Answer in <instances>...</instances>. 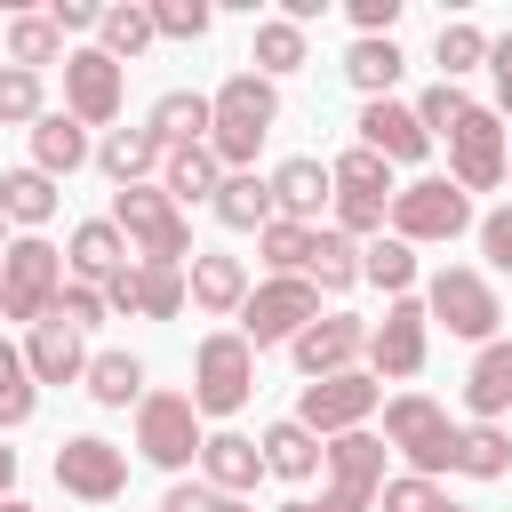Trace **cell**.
I'll list each match as a JSON object with an SVG mask.
<instances>
[{
    "label": "cell",
    "mask_w": 512,
    "mask_h": 512,
    "mask_svg": "<svg viewBox=\"0 0 512 512\" xmlns=\"http://www.w3.org/2000/svg\"><path fill=\"white\" fill-rule=\"evenodd\" d=\"M216 128H208V152L224 160V176H240L248 160H256V144L272 136V120H280V88L264 80V72H232L216 96Z\"/></svg>",
    "instance_id": "6da1fadb"
},
{
    "label": "cell",
    "mask_w": 512,
    "mask_h": 512,
    "mask_svg": "<svg viewBox=\"0 0 512 512\" xmlns=\"http://www.w3.org/2000/svg\"><path fill=\"white\" fill-rule=\"evenodd\" d=\"M112 224H120V240H128L144 264H184V256H200L184 208H176L160 184H128V192H112Z\"/></svg>",
    "instance_id": "7a4b0ae2"
},
{
    "label": "cell",
    "mask_w": 512,
    "mask_h": 512,
    "mask_svg": "<svg viewBox=\"0 0 512 512\" xmlns=\"http://www.w3.org/2000/svg\"><path fill=\"white\" fill-rule=\"evenodd\" d=\"M56 296H64V248H48L40 232L8 240V256H0V312L24 320V328H40L56 312Z\"/></svg>",
    "instance_id": "3957f363"
},
{
    "label": "cell",
    "mask_w": 512,
    "mask_h": 512,
    "mask_svg": "<svg viewBox=\"0 0 512 512\" xmlns=\"http://www.w3.org/2000/svg\"><path fill=\"white\" fill-rule=\"evenodd\" d=\"M328 176H336V232L344 240L392 224V160H376L368 144H352V152L328 160Z\"/></svg>",
    "instance_id": "277c9868"
},
{
    "label": "cell",
    "mask_w": 512,
    "mask_h": 512,
    "mask_svg": "<svg viewBox=\"0 0 512 512\" xmlns=\"http://www.w3.org/2000/svg\"><path fill=\"white\" fill-rule=\"evenodd\" d=\"M456 432H464V424H448V408L424 400V392L384 400V440H392L424 480H432V472H456Z\"/></svg>",
    "instance_id": "5b68a950"
},
{
    "label": "cell",
    "mask_w": 512,
    "mask_h": 512,
    "mask_svg": "<svg viewBox=\"0 0 512 512\" xmlns=\"http://www.w3.org/2000/svg\"><path fill=\"white\" fill-rule=\"evenodd\" d=\"M472 224V192L456 184V176H416V184H400L392 192V240H456Z\"/></svg>",
    "instance_id": "8992f818"
},
{
    "label": "cell",
    "mask_w": 512,
    "mask_h": 512,
    "mask_svg": "<svg viewBox=\"0 0 512 512\" xmlns=\"http://www.w3.org/2000/svg\"><path fill=\"white\" fill-rule=\"evenodd\" d=\"M136 448H144L160 472H184V464H200L208 432H200V408H192V392H144V400H136Z\"/></svg>",
    "instance_id": "52a82bcc"
},
{
    "label": "cell",
    "mask_w": 512,
    "mask_h": 512,
    "mask_svg": "<svg viewBox=\"0 0 512 512\" xmlns=\"http://www.w3.org/2000/svg\"><path fill=\"white\" fill-rule=\"evenodd\" d=\"M248 392H256V344L248 336H208L192 352V408L232 416V408H248Z\"/></svg>",
    "instance_id": "ba28073f"
},
{
    "label": "cell",
    "mask_w": 512,
    "mask_h": 512,
    "mask_svg": "<svg viewBox=\"0 0 512 512\" xmlns=\"http://www.w3.org/2000/svg\"><path fill=\"white\" fill-rule=\"evenodd\" d=\"M328 488H320V504L312 512H376V496H384V440L376 432H344V440H328Z\"/></svg>",
    "instance_id": "9c48e42d"
},
{
    "label": "cell",
    "mask_w": 512,
    "mask_h": 512,
    "mask_svg": "<svg viewBox=\"0 0 512 512\" xmlns=\"http://www.w3.org/2000/svg\"><path fill=\"white\" fill-rule=\"evenodd\" d=\"M320 320V288L312 280H264V288H248V304H240V336L264 352V344H296L304 328Z\"/></svg>",
    "instance_id": "30bf717a"
},
{
    "label": "cell",
    "mask_w": 512,
    "mask_h": 512,
    "mask_svg": "<svg viewBox=\"0 0 512 512\" xmlns=\"http://www.w3.org/2000/svg\"><path fill=\"white\" fill-rule=\"evenodd\" d=\"M424 312H432V320H448V336H472V344H496V320H504L496 288H488L480 272H464V264L432 272V288H424Z\"/></svg>",
    "instance_id": "8fae6325"
},
{
    "label": "cell",
    "mask_w": 512,
    "mask_h": 512,
    "mask_svg": "<svg viewBox=\"0 0 512 512\" xmlns=\"http://www.w3.org/2000/svg\"><path fill=\"white\" fill-rule=\"evenodd\" d=\"M376 400H384V384L368 376V368H344V376H320V384H304V400H296V424L304 432H360L368 416H376Z\"/></svg>",
    "instance_id": "7c38bea8"
},
{
    "label": "cell",
    "mask_w": 512,
    "mask_h": 512,
    "mask_svg": "<svg viewBox=\"0 0 512 512\" xmlns=\"http://www.w3.org/2000/svg\"><path fill=\"white\" fill-rule=\"evenodd\" d=\"M424 304L416 296H392L384 304V320H368V376L376 384H408L416 368H424Z\"/></svg>",
    "instance_id": "4fadbf2b"
},
{
    "label": "cell",
    "mask_w": 512,
    "mask_h": 512,
    "mask_svg": "<svg viewBox=\"0 0 512 512\" xmlns=\"http://www.w3.org/2000/svg\"><path fill=\"white\" fill-rule=\"evenodd\" d=\"M56 488L80 496V504H112V496L128 488V448H112V440H96V432H72V440L56 448Z\"/></svg>",
    "instance_id": "5bb4252c"
},
{
    "label": "cell",
    "mask_w": 512,
    "mask_h": 512,
    "mask_svg": "<svg viewBox=\"0 0 512 512\" xmlns=\"http://www.w3.org/2000/svg\"><path fill=\"white\" fill-rule=\"evenodd\" d=\"M504 120L488 112V104H472L456 128H448V176L464 184V192H488V184H504Z\"/></svg>",
    "instance_id": "9a60e30c"
},
{
    "label": "cell",
    "mask_w": 512,
    "mask_h": 512,
    "mask_svg": "<svg viewBox=\"0 0 512 512\" xmlns=\"http://www.w3.org/2000/svg\"><path fill=\"white\" fill-rule=\"evenodd\" d=\"M184 296H192L184 264H120V272L104 280V304H112V312H136V320H176Z\"/></svg>",
    "instance_id": "2e32d148"
},
{
    "label": "cell",
    "mask_w": 512,
    "mask_h": 512,
    "mask_svg": "<svg viewBox=\"0 0 512 512\" xmlns=\"http://www.w3.org/2000/svg\"><path fill=\"white\" fill-rule=\"evenodd\" d=\"M64 112L80 128H112L120 120V64L104 48H72L64 56Z\"/></svg>",
    "instance_id": "e0dca14e"
},
{
    "label": "cell",
    "mask_w": 512,
    "mask_h": 512,
    "mask_svg": "<svg viewBox=\"0 0 512 512\" xmlns=\"http://www.w3.org/2000/svg\"><path fill=\"white\" fill-rule=\"evenodd\" d=\"M288 352H296V368H304L312 384H320V376H344L352 360H368V320H352V312H320Z\"/></svg>",
    "instance_id": "ac0fdd59"
},
{
    "label": "cell",
    "mask_w": 512,
    "mask_h": 512,
    "mask_svg": "<svg viewBox=\"0 0 512 512\" xmlns=\"http://www.w3.org/2000/svg\"><path fill=\"white\" fill-rule=\"evenodd\" d=\"M88 344H80V328L64 320V312H48L40 328H32V344H24V368H32V384H80L88 376Z\"/></svg>",
    "instance_id": "d6986e66"
},
{
    "label": "cell",
    "mask_w": 512,
    "mask_h": 512,
    "mask_svg": "<svg viewBox=\"0 0 512 512\" xmlns=\"http://www.w3.org/2000/svg\"><path fill=\"white\" fill-rule=\"evenodd\" d=\"M360 144H368L376 160H424V152H432L416 104H392V96H376V104L360 112Z\"/></svg>",
    "instance_id": "ffe728a7"
},
{
    "label": "cell",
    "mask_w": 512,
    "mask_h": 512,
    "mask_svg": "<svg viewBox=\"0 0 512 512\" xmlns=\"http://www.w3.org/2000/svg\"><path fill=\"white\" fill-rule=\"evenodd\" d=\"M200 472H208V488H216V496H248V488L264 480V448H256L248 432H208Z\"/></svg>",
    "instance_id": "44dd1931"
},
{
    "label": "cell",
    "mask_w": 512,
    "mask_h": 512,
    "mask_svg": "<svg viewBox=\"0 0 512 512\" xmlns=\"http://www.w3.org/2000/svg\"><path fill=\"white\" fill-rule=\"evenodd\" d=\"M160 160H168V144H160L152 128H104V144H96V168H104L120 192H128V184H144Z\"/></svg>",
    "instance_id": "7402d4cb"
},
{
    "label": "cell",
    "mask_w": 512,
    "mask_h": 512,
    "mask_svg": "<svg viewBox=\"0 0 512 512\" xmlns=\"http://www.w3.org/2000/svg\"><path fill=\"white\" fill-rule=\"evenodd\" d=\"M120 264H128V240H120V224H112V216L80 224V232H72V248H64V272H72V280H88V288H104Z\"/></svg>",
    "instance_id": "603a6c76"
},
{
    "label": "cell",
    "mask_w": 512,
    "mask_h": 512,
    "mask_svg": "<svg viewBox=\"0 0 512 512\" xmlns=\"http://www.w3.org/2000/svg\"><path fill=\"white\" fill-rule=\"evenodd\" d=\"M184 280H192V304H200V312H216V320L248 304V264H240V256H216V248H200Z\"/></svg>",
    "instance_id": "cb8c5ba5"
},
{
    "label": "cell",
    "mask_w": 512,
    "mask_h": 512,
    "mask_svg": "<svg viewBox=\"0 0 512 512\" xmlns=\"http://www.w3.org/2000/svg\"><path fill=\"white\" fill-rule=\"evenodd\" d=\"M144 128H152L168 152H176V144H208V128H216V104H208L200 88H168V96L152 104V120H144Z\"/></svg>",
    "instance_id": "d4e9b609"
},
{
    "label": "cell",
    "mask_w": 512,
    "mask_h": 512,
    "mask_svg": "<svg viewBox=\"0 0 512 512\" xmlns=\"http://www.w3.org/2000/svg\"><path fill=\"white\" fill-rule=\"evenodd\" d=\"M328 192H336V176H328L320 160H280V168H272V208H280L288 224H312Z\"/></svg>",
    "instance_id": "484cf974"
},
{
    "label": "cell",
    "mask_w": 512,
    "mask_h": 512,
    "mask_svg": "<svg viewBox=\"0 0 512 512\" xmlns=\"http://www.w3.org/2000/svg\"><path fill=\"white\" fill-rule=\"evenodd\" d=\"M216 224H232V232H264L280 208H272V176H256V168H240V176H224L216 184Z\"/></svg>",
    "instance_id": "4316f807"
},
{
    "label": "cell",
    "mask_w": 512,
    "mask_h": 512,
    "mask_svg": "<svg viewBox=\"0 0 512 512\" xmlns=\"http://www.w3.org/2000/svg\"><path fill=\"white\" fill-rule=\"evenodd\" d=\"M216 184H224V160L208 152V144H176L168 160H160V192L184 208V200H216Z\"/></svg>",
    "instance_id": "83f0119b"
},
{
    "label": "cell",
    "mask_w": 512,
    "mask_h": 512,
    "mask_svg": "<svg viewBox=\"0 0 512 512\" xmlns=\"http://www.w3.org/2000/svg\"><path fill=\"white\" fill-rule=\"evenodd\" d=\"M256 448H264V472H280V480H312V472L328 464V448H320V432H304L296 416H280V424H272V432H264Z\"/></svg>",
    "instance_id": "f1b7e54d"
},
{
    "label": "cell",
    "mask_w": 512,
    "mask_h": 512,
    "mask_svg": "<svg viewBox=\"0 0 512 512\" xmlns=\"http://www.w3.org/2000/svg\"><path fill=\"white\" fill-rule=\"evenodd\" d=\"M464 408H472L480 424H496V416L512 408V344H480V360H472V376H464Z\"/></svg>",
    "instance_id": "f546056e"
},
{
    "label": "cell",
    "mask_w": 512,
    "mask_h": 512,
    "mask_svg": "<svg viewBox=\"0 0 512 512\" xmlns=\"http://www.w3.org/2000/svg\"><path fill=\"white\" fill-rule=\"evenodd\" d=\"M80 160H96V152H88V128H80L72 112H48V120L32 128V168H40V176H72Z\"/></svg>",
    "instance_id": "4dcf8cb0"
},
{
    "label": "cell",
    "mask_w": 512,
    "mask_h": 512,
    "mask_svg": "<svg viewBox=\"0 0 512 512\" xmlns=\"http://www.w3.org/2000/svg\"><path fill=\"white\" fill-rule=\"evenodd\" d=\"M400 64H408V56H400V40H352V48H344V80H352L368 104H376V96H392Z\"/></svg>",
    "instance_id": "1f68e13d"
},
{
    "label": "cell",
    "mask_w": 512,
    "mask_h": 512,
    "mask_svg": "<svg viewBox=\"0 0 512 512\" xmlns=\"http://www.w3.org/2000/svg\"><path fill=\"white\" fill-rule=\"evenodd\" d=\"M80 384H88L96 408H128V400H144V360L136 352H96Z\"/></svg>",
    "instance_id": "d6a6232c"
},
{
    "label": "cell",
    "mask_w": 512,
    "mask_h": 512,
    "mask_svg": "<svg viewBox=\"0 0 512 512\" xmlns=\"http://www.w3.org/2000/svg\"><path fill=\"white\" fill-rule=\"evenodd\" d=\"M0 216H8V224H48V216H56V176L8 168V176H0Z\"/></svg>",
    "instance_id": "836d02e7"
},
{
    "label": "cell",
    "mask_w": 512,
    "mask_h": 512,
    "mask_svg": "<svg viewBox=\"0 0 512 512\" xmlns=\"http://www.w3.org/2000/svg\"><path fill=\"white\" fill-rule=\"evenodd\" d=\"M312 240H320V224H288V216H272V224L256 232V248H264V264H272V280H304Z\"/></svg>",
    "instance_id": "e575fe53"
},
{
    "label": "cell",
    "mask_w": 512,
    "mask_h": 512,
    "mask_svg": "<svg viewBox=\"0 0 512 512\" xmlns=\"http://www.w3.org/2000/svg\"><path fill=\"white\" fill-rule=\"evenodd\" d=\"M96 32H104V56H112V64H128V56H144V48L160 40V24H152V8H144V0L104 8V24H96Z\"/></svg>",
    "instance_id": "d590c367"
},
{
    "label": "cell",
    "mask_w": 512,
    "mask_h": 512,
    "mask_svg": "<svg viewBox=\"0 0 512 512\" xmlns=\"http://www.w3.org/2000/svg\"><path fill=\"white\" fill-rule=\"evenodd\" d=\"M456 472H464V480H504V472H512V440H504L496 424H464V432H456Z\"/></svg>",
    "instance_id": "8d00e7d4"
},
{
    "label": "cell",
    "mask_w": 512,
    "mask_h": 512,
    "mask_svg": "<svg viewBox=\"0 0 512 512\" xmlns=\"http://www.w3.org/2000/svg\"><path fill=\"white\" fill-rule=\"evenodd\" d=\"M32 408H40V384H32V368H24V352L0 336V432H16V424H32Z\"/></svg>",
    "instance_id": "74e56055"
},
{
    "label": "cell",
    "mask_w": 512,
    "mask_h": 512,
    "mask_svg": "<svg viewBox=\"0 0 512 512\" xmlns=\"http://www.w3.org/2000/svg\"><path fill=\"white\" fill-rule=\"evenodd\" d=\"M248 64L272 80V72H296L304 64V24H288V16H264L256 24V48H248Z\"/></svg>",
    "instance_id": "f35d334b"
},
{
    "label": "cell",
    "mask_w": 512,
    "mask_h": 512,
    "mask_svg": "<svg viewBox=\"0 0 512 512\" xmlns=\"http://www.w3.org/2000/svg\"><path fill=\"white\" fill-rule=\"evenodd\" d=\"M304 280H312V288H328V296H336V288H352V280H360V248H352V240L328 224V232L312 240V264H304Z\"/></svg>",
    "instance_id": "ab89813d"
},
{
    "label": "cell",
    "mask_w": 512,
    "mask_h": 512,
    "mask_svg": "<svg viewBox=\"0 0 512 512\" xmlns=\"http://www.w3.org/2000/svg\"><path fill=\"white\" fill-rule=\"evenodd\" d=\"M56 56H64V32H56L48 16H8V64L40 72V64H56Z\"/></svg>",
    "instance_id": "60d3db41"
},
{
    "label": "cell",
    "mask_w": 512,
    "mask_h": 512,
    "mask_svg": "<svg viewBox=\"0 0 512 512\" xmlns=\"http://www.w3.org/2000/svg\"><path fill=\"white\" fill-rule=\"evenodd\" d=\"M360 280H376V288H392V296H408V280H416V248L384 232L376 248H360Z\"/></svg>",
    "instance_id": "b9f144b4"
},
{
    "label": "cell",
    "mask_w": 512,
    "mask_h": 512,
    "mask_svg": "<svg viewBox=\"0 0 512 512\" xmlns=\"http://www.w3.org/2000/svg\"><path fill=\"white\" fill-rule=\"evenodd\" d=\"M40 128L48 120V96H40V72H24V64H8L0 72V128Z\"/></svg>",
    "instance_id": "7bdbcfd3"
},
{
    "label": "cell",
    "mask_w": 512,
    "mask_h": 512,
    "mask_svg": "<svg viewBox=\"0 0 512 512\" xmlns=\"http://www.w3.org/2000/svg\"><path fill=\"white\" fill-rule=\"evenodd\" d=\"M432 64H440V80H456V72L488 64V32H480V24H440V40H432Z\"/></svg>",
    "instance_id": "ee69618b"
},
{
    "label": "cell",
    "mask_w": 512,
    "mask_h": 512,
    "mask_svg": "<svg viewBox=\"0 0 512 512\" xmlns=\"http://www.w3.org/2000/svg\"><path fill=\"white\" fill-rule=\"evenodd\" d=\"M464 112H472V96H464L456 80H432V88L416 96V120H424V136H448V128L464 120Z\"/></svg>",
    "instance_id": "f6af8a7d"
},
{
    "label": "cell",
    "mask_w": 512,
    "mask_h": 512,
    "mask_svg": "<svg viewBox=\"0 0 512 512\" xmlns=\"http://www.w3.org/2000/svg\"><path fill=\"white\" fill-rule=\"evenodd\" d=\"M152 24H160V40H200L216 24V8L208 0H152Z\"/></svg>",
    "instance_id": "bcb514c9"
},
{
    "label": "cell",
    "mask_w": 512,
    "mask_h": 512,
    "mask_svg": "<svg viewBox=\"0 0 512 512\" xmlns=\"http://www.w3.org/2000/svg\"><path fill=\"white\" fill-rule=\"evenodd\" d=\"M448 496L424 480V472H400V480H384V512H440Z\"/></svg>",
    "instance_id": "7dc6e473"
},
{
    "label": "cell",
    "mask_w": 512,
    "mask_h": 512,
    "mask_svg": "<svg viewBox=\"0 0 512 512\" xmlns=\"http://www.w3.org/2000/svg\"><path fill=\"white\" fill-rule=\"evenodd\" d=\"M56 312L72 320V328H96L112 304H104V288H88V280H64V296H56Z\"/></svg>",
    "instance_id": "c3c4849f"
},
{
    "label": "cell",
    "mask_w": 512,
    "mask_h": 512,
    "mask_svg": "<svg viewBox=\"0 0 512 512\" xmlns=\"http://www.w3.org/2000/svg\"><path fill=\"white\" fill-rule=\"evenodd\" d=\"M480 248H488V264H496V272H512V208L480 216Z\"/></svg>",
    "instance_id": "681fc988"
},
{
    "label": "cell",
    "mask_w": 512,
    "mask_h": 512,
    "mask_svg": "<svg viewBox=\"0 0 512 512\" xmlns=\"http://www.w3.org/2000/svg\"><path fill=\"white\" fill-rule=\"evenodd\" d=\"M48 24H56V32H96L104 8H96V0H48Z\"/></svg>",
    "instance_id": "f907efd6"
},
{
    "label": "cell",
    "mask_w": 512,
    "mask_h": 512,
    "mask_svg": "<svg viewBox=\"0 0 512 512\" xmlns=\"http://www.w3.org/2000/svg\"><path fill=\"white\" fill-rule=\"evenodd\" d=\"M488 72H496V120H512V32L488 40Z\"/></svg>",
    "instance_id": "816d5d0a"
},
{
    "label": "cell",
    "mask_w": 512,
    "mask_h": 512,
    "mask_svg": "<svg viewBox=\"0 0 512 512\" xmlns=\"http://www.w3.org/2000/svg\"><path fill=\"white\" fill-rule=\"evenodd\" d=\"M208 496H216L208 480H176V488L160 496V512H208Z\"/></svg>",
    "instance_id": "f5cc1de1"
},
{
    "label": "cell",
    "mask_w": 512,
    "mask_h": 512,
    "mask_svg": "<svg viewBox=\"0 0 512 512\" xmlns=\"http://www.w3.org/2000/svg\"><path fill=\"white\" fill-rule=\"evenodd\" d=\"M8 488H16V448H0V504H8Z\"/></svg>",
    "instance_id": "db71d44e"
},
{
    "label": "cell",
    "mask_w": 512,
    "mask_h": 512,
    "mask_svg": "<svg viewBox=\"0 0 512 512\" xmlns=\"http://www.w3.org/2000/svg\"><path fill=\"white\" fill-rule=\"evenodd\" d=\"M208 512H248V496H208Z\"/></svg>",
    "instance_id": "11a10c76"
},
{
    "label": "cell",
    "mask_w": 512,
    "mask_h": 512,
    "mask_svg": "<svg viewBox=\"0 0 512 512\" xmlns=\"http://www.w3.org/2000/svg\"><path fill=\"white\" fill-rule=\"evenodd\" d=\"M280 512H312V504H304V496H296V504H280Z\"/></svg>",
    "instance_id": "9f6ffc18"
},
{
    "label": "cell",
    "mask_w": 512,
    "mask_h": 512,
    "mask_svg": "<svg viewBox=\"0 0 512 512\" xmlns=\"http://www.w3.org/2000/svg\"><path fill=\"white\" fill-rule=\"evenodd\" d=\"M504 176H512V136H504Z\"/></svg>",
    "instance_id": "6f0895ef"
},
{
    "label": "cell",
    "mask_w": 512,
    "mask_h": 512,
    "mask_svg": "<svg viewBox=\"0 0 512 512\" xmlns=\"http://www.w3.org/2000/svg\"><path fill=\"white\" fill-rule=\"evenodd\" d=\"M0 512H32V504H16V496H8V504H0Z\"/></svg>",
    "instance_id": "680465c9"
},
{
    "label": "cell",
    "mask_w": 512,
    "mask_h": 512,
    "mask_svg": "<svg viewBox=\"0 0 512 512\" xmlns=\"http://www.w3.org/2000/svg\"><path fill=\"white\" fill-rule=\"evenodd\" d=\"M440 512H480V504H440Z\"/></svg>",
    "instance_id": "91938a15"
},
{
    "label": "cell",
    "mask_w": 512,
    "mask_h": 512,
    "mask_svg": "<svg viewBox=\"0 0 512 512\" xmlns=\"http://www.w3.org/2000/svg\"><path fill=\"white\" fill-rule=\"evenodd\" d=\"M0 232H8V216H0ZM0 256H8V240H0Z\"/></svg>",
    "instance_id": "94428289"
},
{
    "label": "cell",
    "mask_w": 512,
    "mask_h": 512,
    "mask_svg": "<svg viewBox=\"0 0 512 512\" xmlns=\"http://www.w3.org/2000/svg\"><path fill=\"white\" fill-rule=\"evenodd\" d=\"M0 48H8V24H0Z\"/></svg>",
    "instance_id": "6125c7cd"
}]
</instances>
